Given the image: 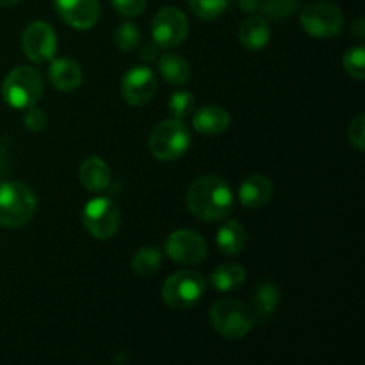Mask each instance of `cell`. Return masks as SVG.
Returning <instances> with one entry per match:
<instances>
[{
  "label": "cell",
  "instance_id": "277c9868",
  "mask_svg": "<svg viewBox=\"0 0 365 365\" xmlns=\"http://www.w3.org/2000/svg\"><path fill=\"white\" fill-rule=\"evenodd\" d=\"M41 93L43 77L34 66H16L4 78L2 98L11 109L25 110L36 106Z\"/></svg>",
  "mask_w": 365,
  "mask_h": 365
},
{
  "label": "cell",
  "instance_id": "1f68e13d",
  "mask_svg": "<svg viewBox=\"0 0 365 365\" xmlns=\"http://www.w3.org/2000/svg\"><path fill=\"white\" fill-rule=\"evenodd\" d=\"M163 50L164 48L159 45V43L153 41V39H150V41H146L145 45L141 46V59L146 61V63H153V61L159 59Z\"/></svg>",
  "mask_w": 365,
  "mask_h": 365
},
{
  "label": "cell",
  "instance_id": "7402d4cb",
  "mask_svg": "<svg viewBox=\"0 0 365 365\" xmlns=\"http://www.w3.org/2000/svg\"><path fill=\"white\" fill-rule=\"evenodd\" d=\"M159 71L164 81L171 86L187 84L191 78V66L187 61L178 53H164L159 57Z\"/></svg>",
  "mask_w": 365,
  "mask_h": 365
},
{
  "label": "cell",
  "instance_id": "8fae6325",
  "mask_svg": "<svg viewBox=\"0 0 365 365\" xmlns=\"http://www.w3.org/2000/svg\"><path fill=\"white\" fill-rule=\"evenodd\" d=\"M166 255L180 266H195L207 257V242L198 232L178 228L166 241Z\"/></svg>",
  "mask_w": 365,
  "mask_h": 365
},
{
  "label": "cell",
  "instance_id": "3957f363",
  "mask_svg": "<svg viewBox=\"0 0 365 365\" xmlns=\"http://www.w3.org/2000/svg\"><path fill=\"white\" fill-rule=\"evenodd\" d=\"M36 214V196L24 182L0 184V227L20 228Z\"/></svg>",
  "mask_w": 365,
  "mask_h": 365
},
{
  "label": "cell",
  "instance_id": "7c38bea8",
  "mask_svg": "<svg viewBox=\"0 0 365 365\" xmlns=\"http://www.w3.org/2000/svg\"><path fill=\"white\" fill-rule=\"evenodd\" d=\"M157 93V77L148 66H134L121 78V96L128 106H146Z\"/></svg>",
  "mask_w": 365,
  "mask_h": 365
},
{
  "label": "cell",
  "instance_id": "5b68a950",
  "mask_svg": "<svg viewBox=\"0 0 365 365\" xmlns=\"http://www.w3.org/2000/svg\"><path fill=\"white\" fill-rule=\"evenodd\" d=\"M192 145L191 130L182 120H164L157 123L148 139V150L159 160H177L189 152Z\"/></svg>",
  "mask_w": 365,
  "mask_h": 365
},
{
  "label": "cell",
  "instance_id": "603a6c76",
  "mask_svg": "<svg viewBox=\"0 0 365 365\" xmlns=\"http://www.w3.org/2000/svg\"><path fill=\"white\" fill-rule=\"evenodd\" d=\"M163 262V253L153 246H143L132 257V271L139 277H150L155 273Z\"/></svg>",
  "mask_w": 365,
  "mask_h": 365
},
{
  "label": "cell",
  "instance_id": "7a4b0ae2",
  "mask_svg": "<svg viewBox=\"0 0 365 365\" xmlns=\"http://www.w3.org/2000/svg\"><path fill=\"white\" fill-rule=\"evenodd\" d=\"M210 324L225 339L239 341L245 339L255 327V314L246 303L239 299H217L209 312Z\"/></svg>",
  "mask_w": 365,
  "mask_h": 365
},
{
  "label": "cell",
  "instance_id": "ac0fdd59",
  "mask_svg": "<svg viewBox=\"0 0 365 365\" xmlns=\"http://www.w3.org/2000/svg\"><path fill=\"white\" fill-rule=\"evenodd\" d=\"M110 168L100 157H88L78 166V180L88 191L102 192L110 184Z\"/></svg>",
  "mask_w": 365,
  "mask_h": 365
},
{
  "label": "cell",
  "instance_id": "4dcf8cb0",
  "mask_svg": "<svg viewBox=\"0 0 365 365\" xmlns=\"http://www.w3.org/2000/svg\"><path fill=\"white\" fill-rule=\"evenodd\" d=\"M24 125L31 132H41L46 127V114L36 106L29 107L24 114Z\"/></svg>",
  "mask_w": 365,
  "mask_h": 365
},
{
  "label": "cell",
  "instance_id": "52a82bcc",
  "mask_svg": "<svg viewBox=\"0 0 365 365\" xmlns=\"http://www.w3.org/2000/svg\"><path fill=\"white\" fill-rule=\"evenodd\" d=\"M303 31L316 39H331L341 34L344 14L341 7L331 2H312L303 7L299 14Z\"/></svg>",
  "mask_w": 365,
  "mask_h": 365
},
{
  "label": "cell",
  "instance_id": "6da1fadb",
  "mask_svg": "<svg viewBox=\"0 0 365 365\" xmlns=\"http://www.w3.org/2000/svg\"><path fill=\"white\" fill-rule=\"evenodd\" d=\"M187 209L200 221H221L234 209V192L225 178L205 175L187 189Z\"/></svg>",
  "mask_w": 365,
  "mask_h": 365
},
{
  "label": "cell",
  "instance_id": "4fadbf2b",
  "mask_svg": "<svg viewBox=\"0 0 365 365\" xmlns=\"http://www.w3.org/2000/svg\"><path fill=\"white\" fill-rule=\"evenodd\" d=\"M56 11L71 29L88 31L100 18V0H56Z\"/></svg>",
  "mask_w": 365,
  "mask_h": 365
},
{
  "label": "cell",
  "instance_id": "44dd1931",
  "mask_svg": "<svg viewBox=\"0 0 365 365\" xmlns=\"http://www.w3.org/2000/svg\"><path fill=\"white\" fill-rule=\"evenodd\" d=\"M246 280V269L239 264H221L210 273V285L217 292L237 291Z\"/></svg>",
  "mask_w": 365,
  "mask_h": 365
},
{
  "label": "cell",
  "instance_id": "d6a6232c",
  "mask_svg": "<svg viewBox=\"0 0 365 365\" xmlns=\"http://www.w3.org/2000/svg\"><path fill=\"white\" fill-rule=\"evenodd\" d=\"M351 36H355V38L360 39V41H364L365 39V20L362 16L356 18L355 24L351 25Z\"/></svg>",
  "mask_w": 365,
  "mask_h": 365
},
{
  "label": "cell",
  "instance_id": "ffe728a7",
  "mask_svg": "<svg viewBox=\"0 0 365 365\" xmlns=\"http://www.w3.org/2000/svg\"><path fill=\"white\" fill-rule=\"evenodd\" d=\"M246 242H248V234H246L245 227L237 220L227 221L217 230L216 245L225 255H239V253L245 252Z\"/></svg>",
  "mask_w": 365,
  "mask_h": 365
},
{
  "label": "cell",
  "instance_id": "ba28073f",
  "mask_svg": "<svg viewBox=\"0 0 365 365\" xmlns=\"http://www.w3.org/2000/svg\"><path fill=\"white\" fill-rule=\"evenodd\" d=\"M120 210L109 198H93L82 210V225L91 237L98 241L110 239L120 228Z\"/></svg>",
  "mask_w": 365,
  "mask_h": 365
},
{
  "label": "cell",
  "instance_id": "9c48e42d",
  "mask_svg": "<svg viewBox=\"0 0 365 365\" xmlns=\"http://www.w3.org/2000/svg\"><path fill=\"white\" fill-rule=\"evenodd\" d=\"M189 32V21L178 7H160L152 18V39L170 50L184 43Z\"/></svg>",
  "mask_w": 365,
  "mask_h": 365
},
{
  "label": "cell",
  "instance_id": "d6986e66",
  "mask_svg": "<svg viewBox=\"0 0 365 365\" xmlns=\"http://www.w3.org/2000/svg\"><path fill=\"white\" fill-rule=\"evenodd\" d=\"M271 39V27L262 16H252L246 18L239 27V41L242 43L246 50L250 52H259V50L266 48L267 43Z\"/></svg>",
  "mask_w": 365,
  "mask_h": 365
},
{
  "label": "cell",
  "instance_id": "83f0119b",
  "mask_svg": "<svg viewBox=\"0 0 365 365\" xmlns=\"http://www.w3.org/2000/svg\"><path fill=\"white\" fill-rule=\"evenodd\" d=\"M260 9L273 18H285L299 9V0H260Z\"/></svg>",
  "mask_w": 365,
  "mask_h": 365
},
{
  "label": "cell",
  "instance_id": "d4e9b609",
  "mask_svg": "<svg viewBox=\"0 0 365 365\" xmlns=\"http://www.w3.org/2000/svg\"><path fill=\"white\" fill-rule=\"evenodd\" d=\"M189 7L200 20H216L227 11L228 0H189Z\"/></svg>",
  "mask_w": 365,
  "mask_h": 365
},
{
  "label": "cell",
  "instance_id": "4316f807",
  "mask_svg": "<svg viewBox=\"0 0 365 365\" xmlns=\"http://www.w3.org/2000/svg\"><path fill=\"white\" fill-rule=\"evenodd\" d=\"M342 66L346 73L351 75L355 81H364L365 77V48L364 46H353L346 50L342 57Z\"/></svg>",
  "mask_w": 365,
  "mask_h": 365
},
{
  "label": "cell",
  "instance_id": "f1b7e54d",
  "mask_svg": "<svg viewBox=\"0 0 365 365\" xmlns=\"http://www.w3.org/2000/svg\"><path fill=\"white\" fill-rule=\"evenodd\" d=\"M348 138H349V143H351L359 152H364L365 150V114L364 113H360L359 116L349 123Z\"/></svg>",
  "mask_w": 365,
  "mask_h": 365
},
{
  "label": "cell",
  "instance_id": "9a60e30c",
  "mask_svg": "<svg viewBox=\"0 0 365 365\" xmlns=\"http://www.w3.org/2000/svg\"><path fill=\"white\" fill-rule=\"evenodd\" d=\"M82 68L70 57L53 59L48 66V81L59 91H75L82 84Z\"/></svg>",
  "mask_w": 365,
  "mask_h": 365
},
{
  "label": "cell",
  "instance_id": "f546056e",
  "mask_svg": "<svg viewBox=\"0 0 365 365\" xmlns=\"http://www.w3.org/2000/svg\"><path fill=\"white\" fill-rule=\"evenodd\" d=\"M110 4L118 14L127 18L139 16L146 7V0H110Z\"/></svg>",
  "mask_w": 365,
  "mask_h": 365
},
{
  "label": "cell",
  "instance_id": "836d02e7",
  "mask_svg": "<svg viewBox=\"0 0 365 365\" xmlns=\"http://www.w3.org/2000/svg\"><path fill=\"white\" fill-rule=\"evenodd\" d=\"M239 7L245 13H255L260 9V0H239Z\"/></svg>",
  "mask_w": 365,
  "mask_h": 365
},
{
  "label": "cell",
  "instance_id": "d590c367",
  "mask_svg": "<svg viewBox=\"0 0 365 365\" xmlns=\"http://www.w3.org/2000/svg\"><path fill=\"white\" fill-rule=\"evenodd\" d=\"M4 168H6V155H4V150L0 148V173L4 171Z\"/></svg>",
  "mask_w": 365,
  "mask_h": 365
},
{
  "label": "cell",
  "instance_id": "2e32d148",
  "mask_svg": "<svg viewBox=\"0 0 365 365\" xmlns=\"http://www.w3.org/2000/svg\"><path fill=\"white\" fill-rule=\"evenodd\" d=\"M282 302V292L273 282H260L253 292V314L255 321L260 324H267L271 317L278 312Z\"/></svg>",
  "mask_w": 365,
  "mask_h": 365
},
{
  "label": "cell",
  "instance_id": "8992f818",
  "mask_svg": "<svg viewBox=\"0 0 365 365\" xmlns=\"http://www.w3.org/2000/svg\"><path fill=\"white\" fill-rule=\"evenodd\" d=\"M207 280L195 269H180L170 274L163 285V299L170 309L189 310L203 298Z\"/></svg>",
  "mask_w": 365,
  "mask_h": 365
},
{
  "label": "cell",
  "instance_id": "e575fe53",
  "mask_svg": "<svg viewBox=\"0 0 365 365\" xmlns=\"http://www.w3.org/2000/svg\"><path fill=\"white\" fill-rule=\"evenodd\" d=\"M20 0H0V7H11V6H16Z\"/></svg>",
  "mask_w": 365,
  "mask_h": 365
},
{
  "label": "cell",
  "instance_id": "e0dca14e",
  "mask_svg": "<svg viewBox=\"0 0 365 365\" xmlns=\"http://www.w3.org/2000/svg\"><path fill=\"white\" fill-rule=\"evenodd\" d=\"M192 127L198 134L214 138L227 132V128L230 127V114L220 106H205L195 113Z\"/></svg>",
  "mask_w": 365,
  "mask_h": 365
},
{
  "label": "cell",
  "instance_id": "5bb4252c",
  "mask_svg": "<svg viewBox=\"0 0 365 365\" xmlns=\"http://www.w3.org/2000/svg\"><path fill=\"white\" fill-rule=\"evenodd\" d=\"M273 182L266 175H250L239 185V202L246 209H260L273 198Z\"/></svg>",
  "mask_w": 365,
  "mask_h": 365
},
{
  "label": "cell",
  "instance_id": "484cf974",
  "mask_svg": "<svg viewBox=\"0 0 365 365\" xmlns=\"http://www.w3.org/2000/svg\"><path fill=\"white\" fill-rule=\"evenodd\" d=\"M141 39V32L132 21H123L114 31V43L121 52H132Z\"/></svg>",
  "mask_w": 365,
  "mask_h": 365
},
{
  "label": "cell",
  "instance_id": "30bf717a",
  "mask_svg": "<svg viewBox=\"0 0 365 365\" xmlns=\"http://www.w3.org/2000/svg\"><path fill=\"white\" fill-rule=\"evenodd\" d=\"M21 48L32 63H48L57 52L56 31L45 20H34L21 34Z\"/></svg>",
  "mask_w": 365,
  "mask_h": 365
},
{
  "label": "cell",
  "instance_id": "cb8c5ba5",
  "mask_svg": "<svg viewBox=\"0 0 365 365\" xmlns=\"http://www.w3.org/2000/svg\"><path fill=\"white\" fill-rule=\"evenodd\" d=\"M196 100L192 93L189 91H175L168 100V109H170L171 116L177 120H184V118L191 116L195 113Z\"/></svg>",
  "mask_w": 365,
  "mask_h": 365
}]
</instances>
